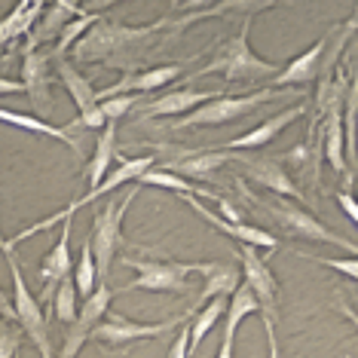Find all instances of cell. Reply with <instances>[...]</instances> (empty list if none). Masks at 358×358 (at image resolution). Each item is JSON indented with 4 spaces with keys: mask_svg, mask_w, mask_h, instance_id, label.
<instances>
[{
    "mask_svg": "<svg viewBox=\"0 0 358 358\" xmlns=\"http://www.w3.org/2000/svg\"><path fill=\"white\" fill-rule=\"evenodd\" d=\"M172 19H159L153 25H144V28H129V25H120V22H108L101 19L95 28H89L83 37L74 43V59L77 62H110V64H120L123 62V52L129 50H138L141 43L157 34V31L169 28Z\"/></svg>",
    "mask_w": 358,
    "mask_h": 358,
    "instance_id": "6da1fadb",
    "label": "cell"
},
{
    "mask_svg": "<svg viewBox=\"0 0 358 358\" xmlns=\"http://www.w3.org/2000/svg\"><path fill=\"white\" fill-rule=\"evenodd\" d=\"M251 22H255V19L245 15V19H242L239 34H236L230 43L224 46L217 59H211L208 64H202L199 71H193L190 80L206 77V74H224V80L236 83V80H273L275 74H279L282 68L275 62H264V59H257V55L251 52V46H248ZM190 80H187V83H190Z\"/></svg>",
    "mask_w": 358,
    "mask_h": 358,
    "instance_id": "7a4b0ae2",
    "label": "cell"
},
{
    "mask_svg": "<svg viewBox=\"0 0 358 358\" xmlns=\"http://www.w3.org/2000/svg\"><path fill=\"white\" fill-rule=\"evenodd\" d=\"M0 251L6 257V266H10V275H13V322L22 328L28 340H34L40 358H52V346H50V328H46V313H43V303L28 291V282L22 275V264L15 257V248L10 242L0 236Z\"/></svg>",
    "mask_w": 358,
    "mask_h": 358,
    "instance_id": "3957f363",
    "label": "cell"
},
{
    "mask_svg": "<svg viewBox=\"0 0 358 358\" xmlns=\"http://www.w3.org/2000/svg\"><path fill=\"white\" fill-rule=\"evenodd\" d=\"M138 190H129L123 202L110 199L99 215H95V224H92V233H89V248H92V257H95V273H99V285L108 279L110 273V264H113V255H117L120 242H123V217L129 206H132Z\"/></svg>",
    "mask_w": 358,
    "mask_h": 358,
    "instance_id": "277c9868",
    "label": "cell"
},
{
    "mask_svg": "<svg viewBox=\"0 0 358 358\" xmlns=\"http://www.w3.org/2000/svg\"><path fill=\"white\" fill-rule=\"evenodd\" d=\"M148 169H153V157H138V159H120V169H113V172L104 178V181L95 187L92 193H83L80 199H74L68 208H62V211H55L52 217H46V221H37V224H31L28 230H22L19 236H13V239H6L10 245L15 248L19 242H25L28 236H34V233H40V230H50V227H55V224H62V221H68V217H74L80 208L83 206H89L92 199H99V196H104L108 190H117V187H123V184H129V181H138Z\"/></svg>",
    "mask_w": 358,
    "mask_h": 358,
    "instance_id": "5b68a950",
    "label": "cell"
},
{
    "mask_svg": "<svg viewBox=\"0 0 358 358\" xmlns=\"http://www.w3.org/2000/svg\"><path fill=\"white\" fill-rule=\"evenodd\" d=\"M123 266H132L135 279L120 288L117 294H129V291H172V294H184L190 291V279L193 264H178V260H135V257H123Z\"/></svg>",
    "mask_w": 358,
    "mask_h": 358,
    "instance_id": "8992f818",
    "label": "cell"
},
{
    "mask_svg": "<svg viewBox=\"0 0 358 358\" xmlns=\"http://www.w3.org/2000/svg\"><path fill=\"white\" fill-rule=\"evenodd\" d=\"M264 208L270 211V215H273L275 221H279L288 233L303 236V239L319 242V245H340V248H346L349 257H355V242H352V239H343V236L334 233V230H328V227H324L315 215H309L306 208L291 206V202H266Z\"/></svg>",
    "mask_w": 358,
    "mask_h": 358,
    "instance_id": "52a82bcc",
    "label": "cell"
},
{
    "mask_svg": "<svg viewBox=\"0 0 358 358\" xmlns=\"http://www.w3.org/2000/svg\"><path fill=\"white\" fill-rule=\"evenodd\" d=\"M279 99V92L273 89H264V92H251V95H239V99H230V95H217L215 101L202 104L193 113H187V120H178L175 129H190V126H217V123H233V120L248 117L257 104Z\"/></svg>",
    "mask_w": 358,
    "mask_h": 358,
    "instance_id": "ba28073f",
    "label": "cell"
},
{
    "mask_svg": "<svg viewBox=\"0 0 358 358\" xmlns=\"http://www.w3.org/2000/svg\"><path fill=\"white\" fill-rule=\"evenodd\" d=\"M236 257H239V264H242V285L251 288L260 313H264V322H273L275 319V297H279V282H275L273 270L266 266V260L257 255V248H251V245H239L236 248Z\"/></svg>",
    "mask_w": 358,
    "mask_h": 358,
    "instance_id": "9c48e42d",
    "label": "cell"
},
{
    "mask_svg": "<svg viewBox=\"0 0 358 358\" xmlns=\"http://www.w3.org/2000/svg\"><path fill=\"white\" fill-rule=\"evenodd\" d=\"M190 322V315H175V319H166V322H153V324H138L132 319H126V315L120 313H110L108 322L95 324L92 334H89V340H101V343H132V340H153V337H162V334H169L178 324Z\"/></svg>",
    "mask_w": 358,
    "mask_h": 358,
    "instance_id": "30bf717a",
    "label": "cell"
},
{
    "mask_svg": "<svg viewBox=\"0 0 358 358\" xmlns=\"http://www.w3.org/2000/svg\"><path fill=\"white\" fill-rule=\"evenodd\" d=\"M110 300H113V291L108 288V285H99V288L83 300V306L77 309V319L68 324V331H64V343H62L59 358H77L80 355V349L86 346V340H89V334H92L95 322L108 313Z\"/></svg>",
    "mask_w": 358,
    "mask_h": 358,
    "instance_id": "8fae6325",
    "label": "cell"
},
{
    "mask_svg": "<svg viewBox=\"0 0 358 358\" xmlns=\"http://www.w3.org/2000/svg\"><path fill=\"white\" fill-rule=\"evenodd\" d=\"M22 89L34 104L37 117L46 120L52 113V89H50V55L37 50H22Z\"/></svg>",
    "mask_w": 358,
    "mask_h": 358,
    "instance_id": "7c38bea8",
    "label": "cell"
},
{
    "mask_svg": "<svg viewBox=\"0 0 358 358\" xmlns=\"http://www.w3.org/2000/svg\"><path fill=\"white\" fill-rule=\"evenodd\" d=\"M59 80L64 83V89H68V95L74 99L77 104V110H80V120H74L71 126H86V129H104L108 126V120L101 117V110H99V99H95V89L92 83L80 74V71L74 68L71 62H59Z\"/></svg>",
    "mask_w": 358,
    "mask_h": 358,
    "instance_id": "4fadbf2b",
    "label": "cell"
},
{
    "mask_svg": "<svg viewBox=\"0 0 358 358\" xmlns=\"http://www.w3.org/2000/svg\"><path fill=\"white\" fill-rule=\"evenodd\" d=\"M187 206H190L193 211H196V215L202 217V221H206L208 227H215V230H221V233H227L230 236V239H236L239 242V245H251V248H266V251H275L279 248V239H275L273 233H266L264 227H251V224H230V221H224L221 215H217V211H211L208 206H202L199 202V196H190V193H184L181 196Z\"/></svg>",
    "mask_w": 358,
    "mask_h": 358,
    "instance_id": "5bb4252c",
    "label": "cell"
},
{
    "mask_svg": "<svg viewBox=\"0 0 358 358\" xmlns=\"http://www.w3.org/2000/svg\"><path fill=\"white\" fill-rule=\"evenodd\" d=\"M233 159L239 162L242 172H245L248 178H255L260 187L279 193V196H291L297 202H306V193H300L294 178L288 175V169L279 166V159H260V157H245V153H233Z\"/></svg>",
    "mask_w": 358,
    "mask_h": 358,
    "instance_id": "9a60e30c",
    "label": "cell"
},
{
    "mask_svg": "<svg viewBox=\"0 0 358 358\" xmlns=\"http://www.w3.org/2000/svg\"><path fill=\"white\" fill-rule=\"evenodd\" d=\"M217 95L224 92H211V89H172V92L159 95V99H153L150 104H144L141 110H138V120H150V117H178V113H193L202 104L215 101Z\"/></svg>",
    "mask_w": 358,
    "mask_h": 358,
    "instance_id": "2e32d148",
    "label": "cell"
},
{
    "mask_svg": "<svg viewBox=\"0 0 358 358\" xmlns=\"http://www.w3.org/2000/svg\"><path fill=\"white\" fill-rule=\"evenodd\" d=\"M71 224H74V217H68V221H62V233H59V242L52 245V251L43 257V264H40L37 270V279L43 285V303H50L52 300V291L59 288L62 279H68L71 275Z\"/></svg>",
    "mask_w": 358,
    "mask_h": 358,
    "instance_id": "e0dca14e",
    "label": "cell"
},
{
    "mask_svg": "<svg viewBox=\"0 0 358 358\" xmlns=\"http://www.w3.org/2000/svg\"><path fill=\"white\" fill-rule=\"evenodd\" d=\"M303 113H306V104H294V108H288V110L275 113V117H270V120H264V123L255 126L251 132L236 135V138H230V141H224V144H221V150H227V153H239V150L264 148V144H270L285 126H291L294 120L303 117Z\"/></svg>",
    "mask_w": 358,
    "mask_h": 358,
    "instance_id": "ac0fdd59",
    "label": "cell"
},
{
    "mask_svg": "<svg viewBox=\"0 0 358 358\" xmlns=\"http://www.w3.org/2000/svg\"><path fill=\"white\" fill-rule=\"evenodd\" d=\"M178 77H181V64H162V68H150V71H141V74L129 71L120 83L95 92V99L101 101V99H117V95H129V92H157L159 86L172 83Z\"/></svg>",
    "mask_w": 358,
    "mask_h": 358,
    "instance_id": "d6986e66",
    "label": "cell"
},
{
    "mask_svg": "<svg viewBox=\"0 0 358 358\" xmlns=\"http://www.w3.org/2000/svg\"><path fill=\"white\" fill-rule=\"evenodd\" d=\"M343 104H334V108L324 110L322 117V157H328L331 169L337 175H346V184H352V175H349L346 166V144H343Z\"/></svg>",
    "mask_w": 358,
    "mask_h": 358,
    "instance_id": "ffe728a7",
    "label": "cell"
},
{
    "mask_svg": "<svg viewBox=\"0 0 358 358\" xmlns=\"http://www.w3.org/2000/svg\"><path fill=\"white\" fill-rule=\"evenodd\" d=\"M193 273H199L202 279V291L199 300L187 309V315H193L199 306H206L208 300L215 297H230L236 288H239V270L236 266H224V264H193Z\"/></svg>",
    "mask_w": 358,
    "mask_h": 358,
    "instance_id": "44dd1931",
    "label": "cell"
},
{
    "mask_svg": "<svg viewBox=\"0 0 358 358\" xmlns=\"http://www.w3.org/2000/svg\"><path fill=\"white\" fill-rule=\"evenodd\" d=\"M331 37V34H328ZM328 37H322L315 46H309L303 55H297L294 62H288L279 74L273 77L275 86H303V83H313L319 77V68H322V59H324V50H328Z\"/></svg>",
    "mask_w": 358,
    "mask_h": 358,
    "instance_id": "7402d4cb",
    "label": "cell"
},
{
    "mask_svg": "<svg viewBox=\"0 0 358 358\" xmlns=\"http://www.w3.org/2000/svg\"><path fill=\"white\" fill-rule=\"evenodd\" d=\"M86 10L80 3H52V6H43V15L34 22V28H31V37H28V46L25 50H37L40 40H59V34L64 31L71 19H77V15H83Z\"/></svg>",
    "mask_w": 358,
    "mask_h": 358,
    "instance_id": "603a6c76",
    "label": "cell"
},
{
    "mask_svg": "<svg viewBox=\"0 0 358 358\" xmlns=\"http://www.w3.org/2000/svg\"><path fill=\"white\" fill-rule=\"evenodd\" d=\"M233 159V153L227 150H193L187 153V157L169 162V172L184 178V181H193V178H208L215 175L221 166H227V162Z\"/></svg>",
    "mask_w": 358,
    "mask_h": 358,
    "instance_id": "cb8c5ba5",
    "label": "cell"
},
{
    "mask_svg": "<svg viewBox=\"0 0 358 358\" xmlns=\"http://www.w3.org/2000/svg\"><path fill=\"white\" fill-rule=\"evenodd\" d=\"M113 159H120V153H117V123H108V126L101 129V138L95 141L92 157H89V166H86L89 190H86V193H92L95 187H99L104 178H108Z\"/></svg>",
    "mask_w": 358,
    "mask_h": 358,
    "instance_id": "d4e9b609",
    "label": "cell"
},
{
    "mask_svg": "<svg viewBox=\"0 0 358 358\" xmlns=\"http://www.w3.org/2000/svg\"><path fill=\"white\" fill-rule=\"evenodd\" d=\"M0 123L15 126V129H25V132L46 135V138H55V141L68 144V148L74 150L77 157H83V148H80V138L71 135V129H59V126L46 123V120H40V117H31V113H15V110H6V108H0Z\"/></svg>",
    "mask_w": 358,
    "mask_h": 358,
    "instance_id": "484cf974",
    "label": "cell"
},
{
    "mask_svg": "<svg viewBox=\"0 0 358 358\" xmlns=\"http://www.w3.org/2000/svg\"><path fill=\"white\" fill-rule=\"evenodd\" d=\"M251 313H260L255 294H251L248 285L239 282V288L233 291L230 297H227V309H224V337H236V331H239V324L245 315Z\"/></svg>",
    "mask_w": 358,
    "mask_h": 358,
    "instance_id": "4316f807",
    "label": "cell"
},
{
    "mask_svg": "<svg viewBox=\"0 0 358 358\" xmlns=\"http://www.w3.org/2000/svg\"><path fill=\"white\" fill-rule=\"evenodd\" d=\"M138 184H144V187H162V190H172V193H178V196L190 193V196H208V199H215V193H211V190L193 187V181H184V178L166 172V169H148V172L138 178Z\"/></svg>",
    "mask_w": 358,
    "mask_h": 358,
    "instance_id": "83f0119b",
    "label": "cell"
},
{
    "mask_svg": "<svg viewBox=\"0 0 358 358\" xmlns=\"http://www.w3.org/2000/svg\"><path fill=\"white\" fill-rule=\"evenodd\" d=\"M71 279H74V288L80 297H89L99 288V273H95V257H92V248H89V239L83 242V251H80V260Z\"/></svg>",
    "mask_w": 358,
    "mask_h": 358,
    "instance_id": "f1b7e54d",
    "label": "cell"
},
{
    "mask_svg": "<svg viewBox=\"0 0 358 358\" xmlns=\"http://www.w3.org/2000/svg\"><path fill=\"white\" fill-rule=\"evenodd\" d=\"M77 288H74V279H71V275H68V279H62L59 282V288H55L52 291V300H50V303H52V313H55V319H59V322H64V324H71V322H74L77 319Z\"/></svg>",
    "mask_w": 358,
    "mask_h": 358,
    "instance_id": "f546056e",
    "label": "cell"
},
{
    "mask_svg": "<svg viewBox=\"0 0 358 358\" xmlns=\"http://www.w3.org/2000/svg\"><path fill=\"white\" fill-rule=\"evenodd\" d=\"M101 19H104L101 13H83V15H77V19H71L68 25H64V31L59 34V46H55V59H62L64 50H68V46H74L77 40L83 37L89 28H95V25H99Z\"/></svg>",
    "mask_w": 358,
    "mask_h": 358,
    "instance_id": "4dcf8cb0",
    "label": "cell"
},
{
    "mask_svg": "<svg viewBox=\"0 0 358 358\" xmlns=\"http://www.w3.org/2000/svg\"><path fill=\"white\" fill-rule=\"evenodd\" d=\"M135 104H138V95H117V99H101L99 110H101V117L108 120V123H117V120H123Z\"/></svg>",
    "mask_w": 358,
    "mask_h": 358,
    "instance_id": "1f68e13d",
    "label": "cell"
},
{
    "mask_svg": "<svg viewBox=\"0 0 358 358\" xmlns=\"http://www.w3.org/2000/svg\"><path fill=\"white\" fill-rule=\"evenodd\" d=\"M22 349V328H15V322L0 319V358H15Z\"/></svg>",
    "mask_w": 358,
    "mask_h": 358,
    "instance_id": "d6a6232c",
    "label": "cell"
},
{
    "mask_svg": "<svg viewBox=\"0 0 358 358\" xmlns=\"http://www.w3.org/2000/svg\"><path fill=\"white\" fill-rule=\"evenodd\" d=\"M300 257L315 260V264H322V266H331V270L343 273L346 279H355V275H358V264H355V257H346V260H328V257H313V255H306V251H300Z\"/></svg>",
    "mask_w": 358,
    "mask_h": 358,
    "instance_id": "836d02e7",
    "label": "cell"
},
{
    "mask_svg": "<svg viewBox=\"0 0 358 358\" xmlns=\"http://www.w3.org/2000/svg\"><path fill=\"white\" fill-rule=\"evenodd\" d=\"M187 343H190V334H187V322H184L181 331H178V337L172 340V346H169L166 358H187Z\"/></svg>",
    "mask_w": 358,
    "mask_h": 358,
    "instance_id": "e575fe53",
    "label": "cell"
},
{
    "mask_svg": "<svg viewBox=\"0 0 358 358\" xmlns=\"http://www.w3.org/2000/svg\"><path fill=\"white\" fill-rule=\"evenodd\" d=\"M337 202H340V206H343L346 217H349V224H355V221H358V208H355V199L349 196V193H337Z\"/></svg>",
    "mask_w": 358,
    "mask_h": 358,
    "instance_id": "d590c367",
    "label": "cell"
},
{
    "mask_svg": "<svg viewBox=\"0 0 358 358\" xmlns=\"http://www.w3.org/2000/svg\"><path fill=\"white\" fill-rule=\"evenodd\" d=\"M264 331H266V346H270V358H279V340H275L273 322H264Z\"/></svg>",
    "mask_w": 358,
    "mask_h": 358,
    "instance_id": "8d00e7d4",
    "label": "cell"
},
{
    "mask_svg": "<svg viewBox=\"0 0 358 358\" xmlns=\"http://www.w3.org/2000/svg\"><path fill=\"white\" fill-rule=\"evenodd\" d=\"M15 92H25L19 80H10V77H0V95H15Z\"/></svg>",
    "mask_w": 358,
    "mask_h": 358,
    "instance_id": "74e56055",
    "label": "cell"
},
{
    "mask_svg": "<svg viewBox=\"0 0 358 358\" xmlns=\"http://www.w3.org/2000/svg\"><path fill=\"white\" fill-rule=\"evenodd\" d=\"M233 340H236V337H224V340H221V349H217L215 358H233Z\"/></svg>",
    "mask_w": 358,
    "mask_h": 358,
    "instance_id": "f35d334b",
    "label": "cell"
},
{
    "mask_svg": "<svg viewBox=\"0 0 358 358\" xmlns=\"http://www.w3.org/2000/svg\"><path fill=\"white\" fill-rule=\"evenodd\" d=\"M0 315H3V319H10V322H13V303H10V297H6L3 291H0Z\"/></svg>",
    "mask_w": 358,
    "mask_h": 358,
    "instance_id": "ab89813d",
    "label": "cell"
},
{
    "mask_svg": "<svg viewBox=\"0 0 358 358\" xmlns=\"http://www.w3.org/2000/svg\"><path fill=\"white\" fill-rule=\"evenodd\" d=\"M0 319H3V315H0Z\"/></svg>",
    "mask_w": 358,
    "mask_h": 358,
    "instance_id": "60d3db41",
    "label": "cell"
}]
</instances>
